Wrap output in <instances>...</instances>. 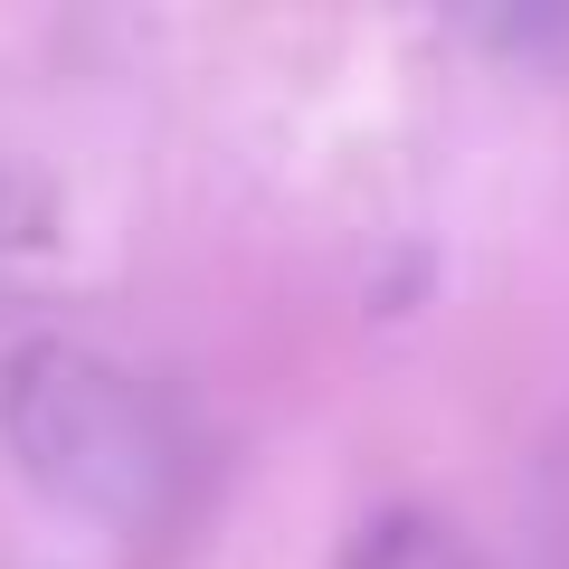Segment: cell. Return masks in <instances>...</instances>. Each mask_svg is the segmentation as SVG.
I'll return each instance as SVG.
<instances>
[{"label":"cell","mask_w":569,"mask_h":569,"mask_svg":"<svg viewBox=\"0 0 569 569\" xmlns=\"http://www.w3.org/2000/svg\"><path fill=\"white\" fill-rule=\"evenodd\" d=\"M0 447L58 512L96 531H152L181 503V427L133 361L96 342H20L0 361Z\"/></svg>","instance_id":"6da1fadb"},{"label":"cell","mask_w":569,"mask_h":569,"mask_svg":"<svg viewBox=\"0 0 569 569\" xmlns=\"http://www.w3.org/2000/svg\"><path fill=\"white\" fill-rule=\"evenodd\" d=\"M342 569H485V560H475L437 512H408L399 503V512H370V522L351 531V560Z\"/></svg>","instance_id":"7a4b0ae2"}]
</instances>
